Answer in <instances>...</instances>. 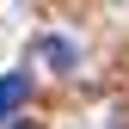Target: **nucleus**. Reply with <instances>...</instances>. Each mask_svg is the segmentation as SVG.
<instances>
[{
    "instance_id": "nucleus-2",
    "label": "nucleus",
    "mask_w": 129,
    "mask_h": 129,
    "mask_svg": "<svg viewBox=\"0 0 129 129\" xmlns=\"http://www.w3.org/2000/svg\"><path fill=\"white\" fill-rule=\"evenodd\" d=\"M31 99V74H0V117H12Z\"/></svg>"
},
{
    "instance_id": "nucleus-1",
    "label": "nucleus",
    "mask_w": 129,
    "mask_h": 129,
    "mask_svg": "<svg viewBox=\"0 0 129 129\" xmlns=\"http://www.w3.org/2000/svg\"><path fill=\"white\" fill-rule=\"evenodd\" d=\"M37 55L49 61L55 74H74V61H80V49H74L68 37H43V43H37Z\"/></svg>"
}]
</instances>
